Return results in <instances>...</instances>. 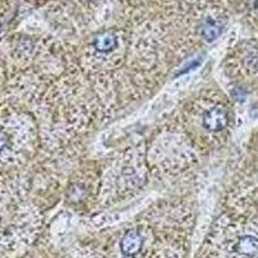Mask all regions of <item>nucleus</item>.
Instances as JSON below:
<instances>
[{
  "mask_svg": "<svg viewBox=\"0 0 258 258\" xmlns=\"http://www.w3.org/2000/svg\"><path fill=\"white\" fill-rule=\"evenodd\" d=\"M221 32H222V27H221V25L218 22H216L213 20H208L202 27V36L208 43H212V41L216 40L221 35Z\"/></svg>",
  "mask_w": 258,
  "mask_h": 258,
  "instance_id": "obj_5",
  "label": "nucleus"
},
{
  "mask_svg": "<svg viewBox=\"0 0 258 258\" xmlns=\"http://www.w3.org/2000/svg\"><path fill=\"white\" fill-rule=\"evenodd\" d=\"M142 245H144V239H142L141 234L135 231V230L126 232L120 241L121 252L128 257H132V255L140 253V250L142 249Z\"/></svg>",
  "mask_w": 258,
  "mask_h": 258,
  "instance_id": "obj_2",
  "label": "nucleus"
},
{
  "mask_svg": "<svg viewBox=\"0 0 258 258\" xmlns=\"http://www.w3.org/2000/svg\"><path fill=\"white\" fill-rule=\"evenodd\" d=\"M7 141H8V140H7L6 136H4L3 133H0V151H3V149L7 145Z\"/></svg>",
  "mask_w": 258,
  "mask_h": 258,
  "instance_id": "obj_6",
  "label": "nucleus"
},
{
  "mask_svg": "<svg viewBox=\"0 0 258 258\" xmlns=\"http://www.w3.org/2000/svg\"><path fill=\"white\" fill-rule=\"evenodd\" d=\"M117 39L116 35L111 31L101 32L94 38L93 47L97 52L100 53H110L116 48Z\"/></svg>",
  "mask_w": 258,
  "mask_h": 258,
  "instance_id": "obj_3",
  "label": "nucleus"
},
{
  "mask_svg": "<svg viewBox=\"0 0 258 258\" xmlns=\"http://www.w3.org/2000/svg\"><path fill=\"white\" fill-rule=\"evenodd\" d=\"M235 250L245 257H254L258 254V239L250 235H245L235 244Z\"/></svg>",
  "mask_w": 258,
  "mask_h": 258,
  "instance_id": "obj_4",
  "label": "nucleus"
},
{
  "mask_svg": "<svg viewBox=\"0 0 258 258\" xmlns=\"http://www.w3.org/2000/svg\"><path fill=\"white\" fill-rule=\"evenodd\" d=\"M229 123V115L221 106H214L203 116V125L209 132H220Z\"/></svg>",
  "mask_w": 258,
  "mask_h": 258,
  "instance_id": "obj_1",
  "label": "nucleus"
},
{
  "mask_svg": "<svg viewBox=\"0 0 258 258\" xmlns=\"http://www.w3.org/2000/svg\"><path fill=\"white\" fill-rule=\"evenodd\" d=\"M82 2H83V3H85V2H88V0H82Z\"/></svg>",
  "mask_w": 258,
  "mask_h": 258,
  "instance_id": "obj_7",
  "label": "nucleus"
}]
</instances>
